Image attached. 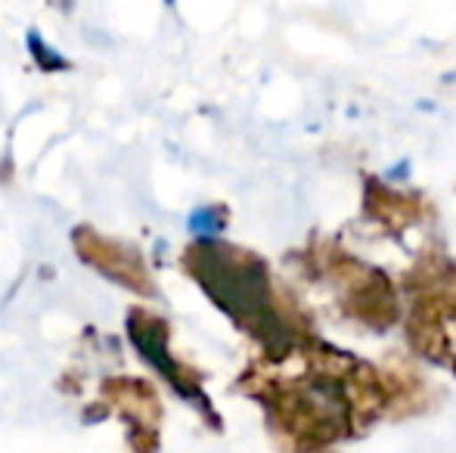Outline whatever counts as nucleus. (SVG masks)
<instances>
[{"instance_id":"f257e3e1","label":"nucleus","mask_w":456,"mask_h":453,"mask_svg":"<svg viewBox=\"0 0 456 453\" xmlns=\"http://www.w3.org/2000/svg\"><path fill=\"white\" fill-rule=\"evenodd\" d=\"M186 271L196 277V283L221 304L242 329H255L261 339L273 342L280 333V317L267 283V271L255 255L240 248L217 246V242H199L186 252Z\"/></svg>"},{"instance_id":"f03ea898","label":"nucleus","mask_w":456,"mask_h":453,"mask_svg":"<svg viewBox=\"0 0 456 453\" xmlns=\"http://www.w3.org/2000/svg\"><path fill=\"white\" fill-rule=\"evenodd\" d=\"M72 246L75 255L87 267H94L100 277L112 279V283L125 286V289L137 292L143 298L152 295V277L146 271V261L137 252V246H127V242L115 239V236H102L87 224L72 230Z\"/></svg>"},{"instance_id":"7ed1b4c3","label":"nucleus","mask_w":456,"mask_h":453,"mask_svg":"<svg viewBox=\"0 0 456 453\" xmlns=\"http://www.w3.org/2000/svg\"><path fill=\"white\" fill-rule=\"evenodd\" d=\"M127 336H131L137 354L143 357L159 376H165L175 392H181L192 404H205V394H202V388H199L196 373L171 357V329L162 317H156L146 308H131V314H127Z\"/></svg>"},{"instance_id":"20e7f679","label":"nucleus","mask_w":456,"mask_h":453,"mask_svg":"<svg viewBox=\"0 0 456 453\" xmlns=\"http://www.w3.org/2000/svg\"><path fill=\"white\" fill-rule=\"evenodd\" d=\"M106 404L118 410V417L131 425V444L137 453H156L159 438V419H162V407H159L156 388L140 376H115L102 385Z\"/></svg>"}]
</instances>
